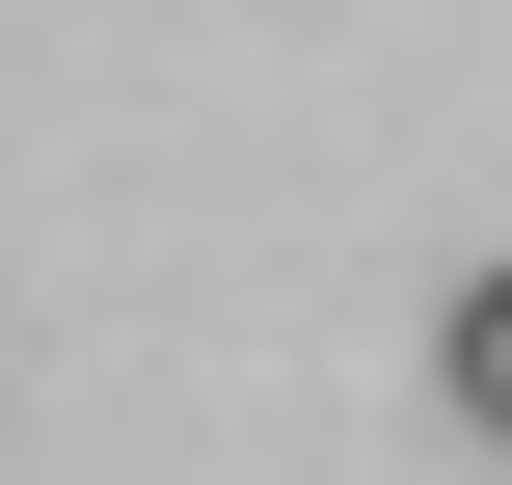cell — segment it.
<instances>
[{
  "label": "cell",
  "mask_w": 512,
  "mask_h": 485,
  "mask_svg": "<svg viewBox=\"0 0 512 485\" xmlns=\"http://www.w3.org/2000/svg\"><path fill=\"white\" fill-rule=\"evenodd\" d=\"M432 405H459V432L512 459V270H459V324H432Z\"/></svg>",
  "instance_id": "obj_1"
}]
</instances>
